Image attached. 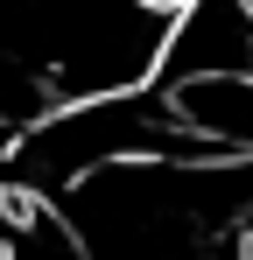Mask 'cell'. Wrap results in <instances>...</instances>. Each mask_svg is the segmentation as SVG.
Instances as JSON below:
<instances>
[{"instance_id": "2", "label": "cell", "mask_w": 253, "mask_h": 260, "mask_svg": "<svg viewBox=\"0 0 253 260\" xmlns=\"http://www.w3.org/2000/svg\"><path fill=\"white\" fill-rule=\"evenodd\" d=\"M169 113L197 155H253V71H211V78H176Z\"/></svg>"}, {"instance_id": "1", "label": "cell", "mask_w": 253, "mask_h": 260, "mask_svg": "<svg viewBox=\"0 0 253 260\" xmlns=\"http://www.w3.org/2000/svg\"><path fill=\"white\" fill-rule=\"evenodd\" d=\"M211 71H253V0H190L169 28L162 78H211Z\"/></svg>"}]
</instances>
